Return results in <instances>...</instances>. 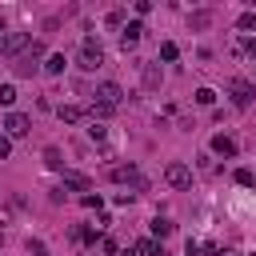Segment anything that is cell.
I'll return each instance as SVG.
<instances>
[{"mask_svg":"<svg viewBox=\"0 0 256 256\" xmlns=\"http://www.w3.org/2000/svg\"><path fill=\"white\" fill-rule=\"evenodd\" d=\"M80 116H84V112H80L76 104H64V108H60V120H64V124H76Z\"/></svg>","mask_w":256,"mask_h":256,"instance_id":"5bb4252c","label":"cell"},{"mask_svg":"<svg viewBox=\"0 0 256 256\" xmlns=\"http://www.w3.org/2000/svg\"><path fill=\"white\" fill-rule=\"evenodd\" d=\"M136 252H140V256H164V248H160L156 240H140V244H136Z\"/></svg>","mask_w":256,"mask_h":256,"instance_id":"7c38bea8","label":"cell"},{"mask_svg":"<svg viewBox=\"0 0 256 256\" xmlns=\"http://www.w3.org/2000/svg\"><path fill=\"white\" fill-rule=\"evenodd\" d=\"M160 56H164V60H176V56H180V48H176L172 40H164V44H160Z\"/></svg>","mask_w":256,"mask_h":256,"instance_id":"ac0fdd59","label":"cell"},{"mask_svg":"<svg viewBox=\"0 0 256 256\" xmlns=\"http://www.w3.org/2000/svg\"><path fill=\"white\" fill-rule=\"evenodd\" d=\"M24 48H28V32H4V36H0V52H4V56H16V60H20Z\"/></svg>","mask_w":256,"mask_h":256,"instance_id":"5b68a950","label":"cell"},{"mask_svg":"<svg viewBox=\"0 0 256 256\" xmlns=\"http://www.w3.org/2000/svg\"><path fill=\"white\" fill-rule=\"evenodd\" d=\"M0 36H4V24H0Z\"/></svg>","mask_w":256,"mask_h":256,"instance_id":"83f0119b","label":"cell"},{"mask_svg":"<svg viewBox=\"0 0 256 256\" xmlns=\"http://www.w3.org/2000/svg\"><path fill=\"white\" fill-rule=\"evenodd\" d=\"M236 184H244V188H252V184H256V176H252V168H236Z\"/></svg>","mask_w":256,"mask_h":256,"instance_id":"e0dca14e","label":"cell"},{"mask_svg":"<svg viewBox=\"0 0 256 256\" xmlns=\"http://www.w3.org/2000/svg\"><path fill=\"white\" fill-rule=\"evenodd\" d=\"M212 100H216L212 88H196V104H212Z\"/></svg>","mask_w":256,"mask_h":256,"instance_id":"44dd1931","label":"cell"},{"mask_svg":"<svg viewBox=\"0 0 256 256\" xmlns=\"http://www.w3.org/2000/svg\"><path fill=\"white\" fill-rule=\"evenodd\" d=\"M236 24H240V28H256V12H244Z\"/></svg>","mask_w":256,"mask_h":256,"instance_id":"603a6c76","label":"cell"},{"mask_svg":"<svg viewBox=\"0 0 256 256\" xmlns=\"http://www.w3.org/2000/svg\"><path fill=\"white\" fill-rule=\"evenodd\" d=\"M144 88H148V92L160 88V68H156V64H144Z\"/></svg>","mask_w":256,"mask_h":256,"instance_id":"8fae6325","label":"cell"},{"mask_svg":"<svg viewBox=\"0 0 256 256\" xmlns=\"http://www.w3.org/2000/svg\"><path fill=\"white\" fill-rule=\"evenodd\" d=\"M228 92H232V104H236V108H248V104L256 100V84H248V80H232Z\"/></svg>","mask_w":256,"mask_h":256,"instance_id":"277c9868","label":"cell"},{"mask_svg":"<svg viewBox=\"0 0 256 256\" xmlns=\"http://www.w3.org/2000/svg\"><path fill=\"white\" fill-rule=\"evenodd\" d=\"M44 164H48V168H60V164H64V160H60V148H44Z\"/></svg>","mask_w":256,"mask_h":256,"instance_id":"2e32d148","label":"cell"},{"mask_svg":"<svg viewBox=\"0 0 256 256\" xmlns=\"http://www.w3.org/2000/svg\"><path fill=\"white\" fill-rule=\"evenodd\" d=\"M0 240H4V232H0Z\"/></svg>","mask_w":256,"mask_h":256,"instance_id":"f1b7e54d","label":"cell"},{"mask_svg":"<svg viewBox=\"0 0 256 256\" xmlns=\"http://www.w3.org/2000/svg\"><path fill=\"white\" fill-rule=\"evenodd\" d=\"M88 136H92V140H104V136H108V128H104L100 120H92V128H88Z\"/></svg>","mask_w":256,"mask_h":256,"instance_id":"7402d4cb","label":"cell"},{"mask_svg":"<svg viewBox=\"0 0 256 256\" xmlns=\"http://www.w3.org/2000/svg\"><path fill=\"white\" fill-rule=\"evenodd\" d=\"M208 20H212V16H208V12H196V16H192V28H204V24H208Z\"/></svg>","mask_w":256,"mask_h":256,"instance_id":"cb8c5ba5","label":"cell"},{"mask_svg":"<svg viewBox=\"0 0 256 256\" xmlns=\"http://www.w3.org/2000/svg\"><path fill=\"white\" fill-rule=\"evenodd\" d=\"M164 180H168L172 188H188V184H192V172H188V164H168V168H164Z\"/></svg>","mask_w":256,"mask_h":256,"instance_id":"8992f818","label":"cell"},{"mask_svg":"<svg viewBox=\"0 0 256 256\" xmlns=\"http://www.w3.org/2000/svg\"><path fill=\"white\" fill-rule=\"evenodd\" d=\"M140 36H144V24H140V20H128V24H124V32H120V44H124V48H132Z\"/></svg>","mask_w":256,"mask_h":256,"instance_id":"ba28073f","label":"cell"},{"mask_svg":"<svg viewBox=\"0 0 256 256\" xmlns=\"http://www.w3.org/2000/svg\"><path fill=\"white\" fill-rule=\"evenodd\" d=\"M92 96H96L92 104H100V108H112V112H116V104H120L124 88H120L116 80H104V84H96V92H92Z\"/></svg>","mask_w":256,"mask_h":256,"instance_id":"6da1fadb","label":"cell"},{"mask_svg":"<svg viewBox=\"0 0 256 256\" xmlns=\"http://www.w3.org/2000/svg\"><path fill=\"white\" fill-rule=\"evenodd\" d=\"M4 128H8V136H28V132H32V120H28L24 112H8Z\"/></svg>","mask_w":256,"mask_h":256,"instance_id":"52a82bcc","label":"cell"},{"mask_svg":"<svg viewBox=\"0 0 256 256\" xmlns=\"http://www.w3.org/2000/svg\"><path fill=\"white\" fill-rule=\"evenodd\" d=\"M108 176H112L116 184H132V188H144V184H148V180L140 176V168H136V164H112V168H108Z\"/></svg>","mask_w":256,"mask_h":256,"instance_id":"7a4b0ae2","label":"cell"},{"mask_svg":"<svg viewBox=\"0 0 256 256\" xmlns=\"http://www.w3.org/2000/svg\"><path fill=\"white\" fill-rule=\"evenodd\" d=\"M212 152L216 156H236V140L232 136H212Z\"/></svg>","mask_w":256,"mask_h":256,"instance_id":"30bf717a","label":"cell"},{"mask_svg":"<svg viewBox=\"0 0 256 256\" xmlns=\"http://www.w3.org/2000/svg\"><path fill=\"white\" fill-rule=\"evenodd\" d=\"M16 100V88L12 84H0V104H12Z\"/></svg>","mask_w":256,"mask_h":256,"instance_id":"ffe728a7","label":"cell"},{"mask_svg":"<svg viewBox=\"0 0 256 256\" xmlns=\"http://www.w3.org/2000/svg\"><path fill=\"white\" fill-rule=\"evenodd\" d=\"M100 64H104V52H100V44L88 36V40H84V48H80V68H84V72H92V68H100Z\"/></svg>","mask_w":256,"mask_h":256,"instance_id":"3957f363","label":"cell"},{"mask_svg":"<svg viewBox=\"0 0 256 256\" xmlns=\"http://www.w3.org/2000/svg\"><path fill=\"white\" fill-rule=\"evenodd\" d=\"M168 232H172V224H168V220H160V216H156V220H152V236H156V240H164V236H168Z\"/></svg>","mask_w":256,"mask_h":256,"instance_id":"9a60e30c","label":"cell"},{"mask_svg":"<svg viewBox=\"0 0 256 256\" xmlns=\"http://www.w3.org/2000/svg\"><path fill=\"white\" fill-rule=\"evenodd\" d=\"M124 256H136V248H124Z\"/></svg>","mask_w":256,"mask_h":256,"instance_id":"4316f807","label":"cell"},{"mask_svg":"<svg viewBox=\"0 0 256 256\" xmlns=\"http://www.w3.org/2000/svg\"><path fill=\"white\" fill-rule=\"evenodd\" d=\"M44 72H48V76H60V72H64V56H48V60H44Z\"/></svg>","mask_w":256,"mask_h":256,"instance_id":"4fadbf2b","label":"cell"},{"mask_svg":"<svg viewBox=\"0 0 256 256\" xmlns=\"http://www.w3.org/2000/svg\"><path fill=\"white\" fill-rule=\"evenodd\" d=\"M240 48H244V52H248V56H256V40H244V44H240Z\"/></svg>","mask_w":256,"mask_h":256,"instance_id":"484cf974","label":"cell"},{"mask_svg":"<svg viewBox=\"0 0 256 256\" xmlns=\"http://www.w3.org/2000/svg\"><path fill=\"white\" fill-rule=\"evenodd\" d=\"M8 152H12V140H8V136H0V160H8Z\"/></svg>","mask_w":256,"mask_h":256,"instance_id":"d4e9b609","label":"cell"},{"mask_svg":"<svg viewBox=\"0 0 256 256\" xmlns=\"http://www.w3.org/2000/svg\"><path fill=\"white\" fill-rule=\"evenodd\" d=\"M60 188H76V192H88V188H92V180H88L84 172H64Z\"/></svg>","mask_w":256,"mask_h":256,"instance_id":"9c48e42d","label":"cell"},{"mask_svg":"<svg viewBox=\"0 0 256 256\" xmlns=\"http://www.w3.org/2000/svg\"><path fill=\"white\" fill-rule=\"evenodd\" d=\"M108 28H124V12H120V8L108 12Z\"/></svg>","mask_w":256,"mask_h":256,"instance_id":"d6986e66","label":"cell"}]
</instances>
